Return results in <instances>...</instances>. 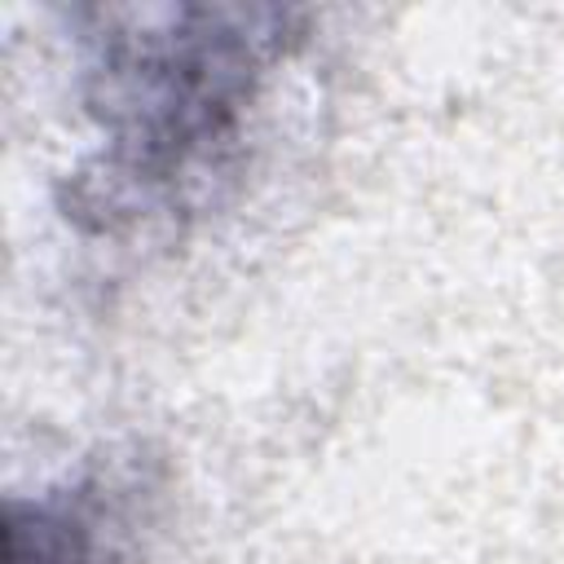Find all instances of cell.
<instances>
[{
	"instance_id": "6da1fadb",
	"label": "cell",
	"mask_w": 564,
	"mask_h": 564,
	"mask_svg": "<svg viewBox=\"0 0 564 564\" xmlns=\"http://www.w3.org/2000/svg\"><path fill=\"white\" fill-rule=\"evenodd\" d=\"M66 22L93 150L62 212L101 238L176 234L220 207L308 40V13L282 4H88Z\"/></svg>"
},
{
	"instance_id": "7a4b0ae2",
	"label": "cell",
	"mask_w": 564,
	"mask_h": 564,
	"mask_svg": "<svg viewBox=\"0 0 564 564\" xmlns=\"http://www.w3.org/2000/svg\"><path fill=\"white\" fill-rule=\"evenodd\" d=\"M159 507V458L106 445L75 471L4 498V564H145Z\"/></svg>"
}]
</instances>
